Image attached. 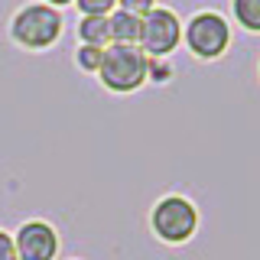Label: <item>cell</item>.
<instances>
[{"label": "cell", "mask_w": 260, "mask_h": 260, "mask_svg": "<svg viewBox=\"0 0 260 260\" xmlns=\"http://www.w3.org/2000/svg\"><path fill=\"white\" fill-rule=\"evenodd\" d=\"M62 26H65L62 10H55V7L39 0V4H26L13 13L10 39L20 49H26V52H43V49H52L59 43Z\"/></svg>", "instance_id": "1"}, {"label": "cell", "mask_w": 260, "mask_h": 260, "mask_svg": "<svg viewBox=\"0 0 260 260\" xmlns=\"http://www.w3.org/2000/svg\"><path fill=\"white\" fill-rule=\"evenodd\" d=\"M98 78L101 85L114 94H130V91H140L150 78V59L140 46H120L111 43L104 49V59L101 69H98Z\"/></svg>", "instance_id": "2"}, {"label": "cell", "mask_w": 260, "mask_h": 260, "mask_svg": "<svg viewBox=\"0 0 260 260\" xmlns=\"http://www.w3.org/2000/svg\"><path fill=\"white\" fill-rule=\"evenodd\" d=\"M182 43L195 59L215 62L231 49V23L218 10H202L189 16V23L182 26Z\"/></svg>", "instance_id": "3"}, {"label": "cell", "mask_w": 260, "mask_h": 260, "mask_svg": "<svg viewBox=\"0 0 260 260\" xmlns=\"http://www.w3.org/2000/svg\"><path fill=\"white\" fill-rule=\"evenodd\" d=\"M150 231L162 244H185L199 231V208L185 195H162L150 211Z\"/></svg>", "instance_id": "4"}, {"label": "cell", "mask_w": 260, "mask_h": 260, "mask_svg": "<svg viewBox=\"0 0 260 260\" xmlns=\"http://www.w3.org/2000/svg\"><path fill=\"white\" fill-rule=\"evenodd\" d=\"M179 43H182V20L176 16V10L156 4L143 16V29L137 46L146 52V59H166L179 49Z\"/></svg>", "instance_id": "5"}, {"label": "cell", "mask_w": 260, "mask_h": 260, "mask_svg": "<svg viewBox=\"0 0 260 260\" xmlns=\"http://www.w3.org/2000/svg\"><path fill=\"white\" fill-rule=\"evenodd\" d=\"M16 260H55L59 257V231L43 218L23 221L13 234Z\"/></svg>", "instance_id": "6"}, {"label": "cell", "mask_w": 260, "mask_h": 260, "mask_svg": "<svg viewBox=\"0 0 260 260\" xmlns=\"http://www.w3.org/2000/svg\"><path fill=\"white\" fill-rule=\"evenodd\" d=\"M108 26H111V43L137 46L140 43V29H143V16H134L117 7L114 13H108Z\"/></svg>", "instance_id": "7"}, {"label": "cell", "mask_w": 260, "mask_h": 260, "mask_svg": "<svg viewBox=\"0 0 260 260\" xmlns=\"http://www.w3.org/2000/svg\"><path fill=\"white\" fill-rule=\"evenodd\" d=\"M78 43L98 46V49H108V46H111L108 16H81V20H78Z\"/></svg>", "instance_id": "8"}, {"label": "cell", "mask_w": 260, "mask_h": 260, "mask_svg": "<svg viewBox=\"0 0 260 260\" xmlns=\"http://www.w3.org/2000/svg\"><path fill=\"white\" fill-rule=\"evenodd\" d=\"M231 13L244 32L260 36V0H231Z\"/></svg>", "instance_id": "9"}, {"label": "cell", "mask_w": 260, "mask_h": 260, "mask_svg": "<svg viewBox=\"0 0 260 260\" xmlns=\"http://www.w3.org/2000/svg\"><path fill=\"white\" fill-rule=\"evenodd\" d=\"M101 59H104V49L78 43V49H75V65H78L81 72H88V75H98V69H101Z\"/></svg>", "instance_id": "10"}, {"label": "cell", "mask_w": 260, "mask_h": 260, "mask_svg": "<svg viewBox=\"0 0 260 260\" xmlns=\"http://www.w3.org/2000/svg\"><path fill=\"white\" fill-rule=\"evenodd\" d=\"M81 16H108L117 10V0H75Z\"/></svg>", "instance_id": "11"}, {"label": "cell", "mask_w": 260, "mask_h": 260, "mask_svg": "<svg viewBox=\"0 0 260 260\" xmlns=\"http://www.w3.org/2000/svg\"><path fill=\"white\" fill-rule=\"evenodd\" d=\"M117 7L127 10V13H134V16H146L156 7V0H117Z\"/></svg>", "instance_id": "12"}, {"label": "cell", "mask_w": 260, "mask_h": 260, "mask_svg": "<svg viewBox=\"0 0 260 260\" xmlns=\"http://www.w3.org/2000/svg\"><path fill=\"white\" fill-rule=\"evenodd\" d=\"M0 260H16V244H13V234H7L0 228Z\"/></svg>", "instance_id": "13"}, {"label": "cell", "mask_w": 260, "mask_h": 260, "mask_svg": "<svg viewBox=\"0 0 260 260\" xmlns=\"http://www.w3.org/2000/svg\"><path fill=\"white\" fill-rule=\"evenodd\" d=\"M43 4H49V7H55V10H59V7H69V4H75V0H43Z\"/></svg>", "instance_id": "14"}]
</instances>
